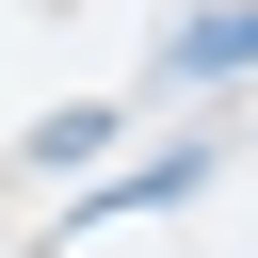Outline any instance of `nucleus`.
Returning a JSON list of instances; mask_svg holds the SVG:
<instances>
[{
  "mask_svg": "<svg viewBox=\"0 0 258 258\" xmlns=\"http://www.w3.org/2000/svg\"><path fill=\"white\" fill-rule=\"evenodd\" d=\"M177 64H258V16H194V48Z\"/></svg>",
  "mask_w": 258,
  "mask_h": 258,
  "instance_id": "nucleus-1",
  "label": "nucleus"
}]
</instances>
